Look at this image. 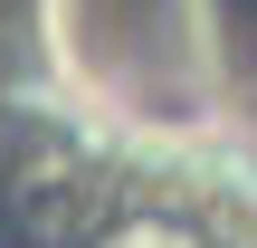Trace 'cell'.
Returning <instances> with one entry per match:
<instances>
[{
    "label": "cell",
    "mask_w": 257,
    "mask_h": 248,
    "mask_svg": "<svg viewBox=\"0 0 257 248\" xmlns=\"http://www.w3.org/2000/svg\"><path fill=\"white\" fill-rule=\"evenodd\" d=\"M95 248H200L181 220H124V229H105Z\"/></svg>",
    "instance_id": "obj_1"
}]
</instances>
